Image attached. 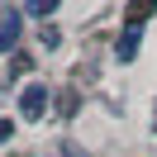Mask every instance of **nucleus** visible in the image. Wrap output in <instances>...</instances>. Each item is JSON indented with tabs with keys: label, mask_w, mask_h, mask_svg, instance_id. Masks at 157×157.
<instances>
[{
	"label": "nucleus",
	"mask_w": 157,
	"mask_h": 157,
	"mask_svg": "<svg viewBox=\"0 0 157 157\" xmlns=\"http://www.w3.org/2000/svg\"><path fill=\"white\" fill-rule=\"evenodd\" d=\"M43 109H48V86H24L19 90V114L33 124V119H43Z\"/></svg>",
	"instance_id": "f257e3e1"
},
{
	"label": "nucleus",
	"mask_w": 157,
	"mask_h": 157,
	"mask_svg": "<svg viewBox=\"0 0 157 157\" xmlns=\"http://www.w3.org/2000/svg\"><path fill=\"white\" fill-rule=\"evenodd\" d=\"M10 133H14V124H10V119H0V143H10Z\"/></svg>",
	"instance_id": "423d86ee"
},
{
	"label": "nucleus",
	"mask_w": 157,
	"mask_h": 157,
	"mask_svg": "<svg viewBox=\"0 0 157 157\" xmlns=\"http://www.w3.org/2000/svg\"><path fill=\"white\" fill-rule=\"evenodd\" d=\"M19 29H24L19 14H0V52H10L14 43H19Z\"/></svg>",
	"instance_id": "7ed1b4c3"
},
{
	"label": "nucleus",
	"mask_w": 157,
	"mask_h": 157,
	"mask_svg": "<svg viewBox=\"0 0 157 157\" xmlns=\"http://www.w3.org/2000/svg\"><path fill=\"white\" fill-rule=\"evenodd\" d=\"M138 43H143V29H124L119 43H114V57H119V62H133V57H138Z\"/></svg>",
	"instance_id": "f03ea898"
},
{
	"label": "nucleus",
	"mask_w": 157,
	"mask_h": 157,
	"mask_svg": "<svg viewBox=\"0 0 157 157\" xmlns=\"http://www.w3.org/2000/svg\"><path fill=\"white\" fill-rule=\"evenodd\" d=\"M57 43H62V33L52 29V24H43V48H57Z\"/></svg>",
	"instance_id": "39448f33"
},
{
	"label": "nucleus",
	"mask_w": 157,
	"mask_h": 157,
	"mask_svg": "<svg viewBox=\"0 0 157 157\" xmlns=\"http://www.w3.org/2000/svg\"><path fill=\"white\" fill-rule=\"evenodd\" d=\"M57 5H62V0H24V10H29V14H38V19L57 14Z\"/></svg>",
	"instance_id": "20e7f679"
}]
</instances>
